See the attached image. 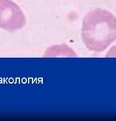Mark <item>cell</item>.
Wrapping results in <instances>:
<instances>
[{"mask_svg":"<svg viewBox=\"0 0 116 121\" xmlns=\"http://www.w3.org/2000/svg\"><path fill=\"white\" fill-rule=\"evenodd\" d=\"M81 33L88 50L103 52L116 40V17L106 10L91 11L83 20Z\"/></svg>","mask_w":116,"mask_h":121,"instance_id":"obj_1","label":"cell"},{"mask_svg":"<svg viewBox=\"0 0 116 121\" xmlns=\"http://www.w3.org/2000/svg\"><path fill=\"white\" fill-rule=\"evenodd\" d=\"M26 20L21 8L11 0H0V28L14 32L26 26Z\"/></svg>","mask_w":116,"mask_h":121,"instance_id":"obj_2","label":"cell"}]
</instances>
